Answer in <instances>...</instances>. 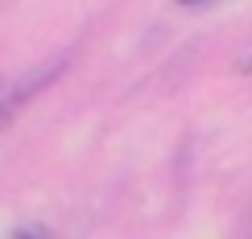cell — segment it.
<instances>
[{"label": "cell", "instance_id": "1", "mask_svg": "<svg viewBox=\"0 0 252 239\" xmlns=\"http://www.w3.org/2000/svg\"><path fill=\"white\" fill-rule=\"evenodd\" d=\"M58 70H62V58L46 62V66H41L37 75H25V79H17L13 87H8L4 95H0V124H8V120H13V116H17V111L25 107V103L33 99V95H41V91H46L50 82L58 79Z\"/></svg>", "mask_w": 252, "mask_h": 239}, {"label": "cell", "instance_id": "2", "mask_svg": "<svg viewBox=\"0 0 252 239\" xmlns=\"http://www.w3.org/2000/svg\"><path fill=\"white\" fill-rule=\"evenodd\" d=\"M182 8H211V4H219V0H178Z\"/></svg>", "mask_w": 252, "mask_h": 239}, {"label": "cell", "instance_id": "3", "mask_svg": "<svg viewBox=\"0 0 252 239\" xmlns=\"http://www.w3.org/2000/svg\"><path fill=\"white\" fill-rule=\"evenodd\" d=\"M240 70H244V75H252V58H244V66H240Z\"/></svg>", "mask_w": 252, "mask_h": 239}]
</instances>
